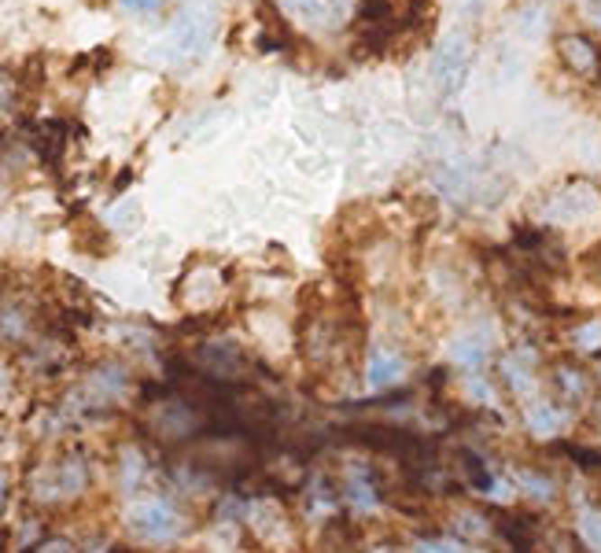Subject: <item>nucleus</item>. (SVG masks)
Returning <instances> with one entry per match:
<instances>
[{"label": "nucleus", "instance_id": "obj_4", "mask_svg": "<svg viewBox=\"0 0 601 553\" xmlns=\"http://www.w3.org/2000/svg\"><path fill=\"white\" fill-rule=\"evenodd\" d=\"M406 373V362L403 358H395V354H384V350H377L373 354V362H369V384L373 387H387V384H395L398 376Z\"/></svg>", "mask_w": 601, "mask_h": 553}, {"label": "nucleus", "instance_id": "obj_8", "mask_svg": "<svg viewBox=\"0 0 601 553\" xmlns=\"http://www.w3.org/2000/svg\"><path fill=\"white\" fill-rule=\"evenodd\" d=\"M520 484H524L528 494H539V498H550L553 494V484L546 476H539V472H520Z\"/></svg>", "mask_w": 601, "mask_h": 553}, {"label": "nucleus", "instance_id": "obj_5", "mask_svg": "<svg viewBox=\"0 0 601 553\" xmlns=\"http://www.w3.org/2000/svg\"><path fill=\"white\" fill-rule=\"evenodd\" d=\"M557 49H560V56L569 59V67H576V70L597 67V49L587 45V37H560Z\"/></svg>", "mask_w": 601, "mask_h": 553}, {"label": "nucleus", "instance_id": "obj_3", "mask_svg": "<svg viewBox=\"0 0 601 553\" xmlns=\"http://www.w3.org/2000/svg\"><path fill=\"white\" fill-rule=\"evenodd\" d=\"M354 528H351V521H343V517H336V521H329L325 524V531H322V553H354Z\"/></svg>", "mask_w": 601, "mask_h": 553}, {"label": "nucleus", "instance_id": "obj_7", "mask_svg": "<svg viewBox=\"0 0 601 553\" xmlns=\"http://www.w3.org/2000/svg\"><path fill=\"white\" fill-rule=\"evenodd\" d=\"M454 354H458L465 366H479V362H484V354H487V347L476 343V340H461V343L454 347Z\"/></svg>", "mask_w": 601, "mask_h": 553}, {"label": "nucleus", "instance_id": "obj_10", "mask_svg": "<svg viewBox=\"0 0 601 553\" xmlns=\"http://www.w3.org/2000/svg\"><path fill=\"white\" fill-rule=\"evenodd\" d=\"M126 8H137V12H151V8H159V0H123Z\"/></svg>", "mask_w": 601, "mask_h": 553}, {"label": "nucleus", "instance_id": "obj_12", "mask_svg": "<svg viewBox=\"0 0 601 553\" xmlns=\"http://www.w3.org/2000/svg\"><path fill=\"white\" fill-rule=\"evenodd\" d=\"M597 70H601V49H597Z\"/></svg>", "mask_w": 601, "mask_h": 553}, {"label": "nucleus", "instance_id": "obj_11", "mask_svg": "<svg viewBox=\"0 0 601 553\" xmlns=\"http://www.w3.org/2000/svg\"><path fill=\"white\" fill-rule=\"evenodd\" d=\"M41 553H70V549H67V546H63V542H49V546H45V549H41Z\"/></svg>", "mask_w": 601, "mask_h": 553}, {"label": "nucleus", "instance_id": "obj_6", "mask_svg": "<svg viewBox=\"0 0 601 553\" xmlns=\"http://www.w3.org/2000/svg\"><path fill=\"white\" fill-rule=\"evenodd\" d=\"M576 531H579V539L587 542V549L601 553V512H594V509L579 512V524H576Z\"/></svg>", "mask_w": 601, "mask_h": 553}, {"label": "nucleus", "instance_id": "obj_9", "mask_svg": "<svg viewBox=\"0 0 601 553\" xmlns=\"http://www.w3.org/2000/svg\"><path fill=\"white\" fill-rule=\"evenodd\" d=\"M532 428L539 431V436H553V431H557V413H553L550 406L532 410Z\"/></svg>", "mask_w": 601, "mask_h": 553}, {"label": "nucleus", "instance_id": "obj_2", "mask_svg": "<svg viewBox=\"0 0 601 553\" xmlns=\"http://www.w3.org/2000/svg\"><path fill=\"white\" fill-rule=\"evenodd\" d=\"M587 391H590V380H587L583 369H576V366H557L553 369V394L560 403L579 406V403H587Z\"/></svg>", "mask_w": 601, "mask_h": 553}, {"label": "nucleus", "instance_id": "obj_1", "mask_svg": "<svg viewBox=\"0 0 601 553\" xmlns=\"http://www.w3.org/2000/svg\"><path fill=\"white\" fill-rule=\"evenodd\" d=\"M133 531L144 535V539H174L181 521H178V512L167 505V502H144L133 509V517H130Z\"/></svg>", "mask_w": 601, "mask_h": 553}]
</instances>
